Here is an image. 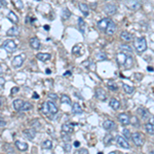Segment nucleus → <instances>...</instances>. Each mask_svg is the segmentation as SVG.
<instances>
[{"label": "nucleus", "instance_id": "obj_1", "mask_svg": "<svg viewBox=\"0 0 154 154\" xmlns=\"http://www.w3.org/2000/svg\"><path fill=\"white\" fill-rule=\"evenodd\" d=\"M135 46H136L137 51L139 53H143L147 49V42L146 39L144 37H141V38H137L135 40Z\"/></svg>", "mask_w": 154, "mask_h": 154}, {"label": "nucleus", "instance_id": "obj_2", "mask_svg": "<svg viewBox=\"0 0 154 154\" xmlns=\"http://www.w3.org/2000/svg\"><path fill=\"white\" fill-rule=\"evenodd\" d=\"M2 48L5 49L7 53H14V51H16V44L14 41L12 40H5L3 43H2Z\"/></svg>", "mask_w": 154, "mask_h": 154}, {"label": "nucleus", "instance_id": "obj_3", "mask_svg": "<svg viewBox=\"0 0 154 154\" xmlns=\"http://www.w3.org/2000/svg\"><path fill=\"white\" fill-rule=\"evenodd\" d=\"M25 59H26L25 53H21V55L19 56H16L11 61L12 66H14V68H20L21 66L23 65V63L25 62Z\"/></svg>", "mask_w": 154, "mask_h": 154}, {"label": "nucleus", "instance_id": "obj_4", "mask_svg": "<svg viewBox=\"0 0 154 154\" xmlns=\"http://www.w3.org/2000/svg\"><path fill=\"white\" fill-rule=\"evenodd\" d=\"M132 139H133V142L135 143V145H137V146H142L143 144H144V138H143V135L141 134V133H134V134H132Z\"/></svg>", "mask_w": 154, "mask_h": 154}, {"label": "nucleus", "instance_id": "obj_5", "mask_svg": "<svg viewBox=\"0 0 154 154\" xmlns=\"http://www.w3.org/2000/svg\"><path fill=\"white\" fill-rule=\"evenodd\" d=\"M116 142H117V144L119 145L121 148H124V149H130V144H128V142L126 141V139L124 138L123 136H117L116 137Z\"/></svg>", "mask_w": 154, "mask_h": 154}, {"label": "nucleus", "instance_id": "obj_6", "mask_svg": "<svg viewBox=\"0 0 154 154\" xmlns=\"http://www.w3.org/2000/svg\"><path fill=\"white\" fill-rule=\"evenodd\" d=\"M104 11H105L107 14H109V16H112V14H116V11H117V7H116L115 4L108 3V4H106L105 7H104Z\"/></svg>", "mask_w": 154, "mask_h": 154}, {"label": "nucleus", "instance_id": "obj_7", "mask_svg": "<svg viewBox=\"0 0 154 154\" xmlns=\"http://www.w3.org/2000/svg\"><path fill=\"white\" fill-rule=\"evenodd\" d=\"M110 19L109 18H105V19H102L101 21H99L97 24V27L100 29L101 31H106V29H107L108 25H109L110 23Z\"/></svg>", "mask_w": 154, "mask_h": 154}, {"label": "nucleus", "instance_id": "obj_8", "mask_svg": "<svg viewBox=\"0 0 154 154\" xmlns=\"http://www.w3.org/2000/svg\"><path fill=\"white\" fill-rule=\"evenodd\" d=\"M23 134H24V136L26 137L28 140L32 141L34 140L35 136H36V130H34V128H28V130H25L24 132H23Z\"/></svg>", "mask_w": 154, "mask_h": 154}, {"label": "nucleus", "instance_id": "obj_9", "mask_svg": "<svg viewBox=\"0 0 154 154\" xmlns=\"http://www.w3.org/2000/svg\"><path fill=\"white\" fill-rule=\"evenodd\" d=\"M118 120H119V122L121 124H123V125H128V124L130 123V117H128V114L125 113H121L118 115Z\"/></svg>", "mask_w": 154, "mask_h": 154}, {"label": "nucleus", "instance_id": "obj_10", "mask_svg": "<svg viewBox=\"0 0 154 154\" xmlns=\"http://www.w3.org/2000/svg\"><path fill=\"white\" fill-rule=\"evenodd\" d=\"M74 125L75 124L71 123V122H67V123L62 125V132H65L66 134H71L74 130Z\"/></svg>", "mask_w": 154, "mask_h": 154}, {"label": "nucleus", "instance_id": "obj_11", "mask_svg": "<svg viewBox=\"0 0 154 154\" xmlns=\"http://www.w3.org/2000/svg\"><path fill=\"white\" fill-rule=\"evenodd\" d=\"M116 31V24L113 22V21H110L109 25H108L107 29H106V34L107 35H113Z\"/></svg>", "mask_w": 154, "mask_h": 154}, {"label": "nucleus", "instance_id": "obj_12", "mask_svg": "<svg viewBox=\"0 0 154 154\" xmlns=\"http://www.w3.org/2000/svg\"><path fill=\"white\" fill-rule=\"evenodd\" d=\"M96 97L99 100H101V101H106V99H107V93H106V91H104L103 88H98L97 91H96Z\"/></svg>", "mask_w": 154, "mask_h": 154}, {"label": "nucleus", "instance_id": "obj_13", "mask_svg": "<svg viewBox=\"0 0 154 154\" xmlns=\"http://www.w3.org/2000/svg\"><path fill=\"white\" fill-rule=\"evenodd\" d=\"M103 128H105L106 130H114V128H116V124L114 121H112V120H105L103 123Z\"/></svg>", "mask_w": 154, "mask_h": 154}, {"label": "nucleus", "instance_id": "obj_14", "mask_svg": "<svg viewBox=\"0 0 154 154\" xmlns=\"http://www.w3.org/2000/svg\"><path fill=\"white\" fill-rule=\"evenodd\" d=\"M19 34H20V29L16 26L11 27V28H9L6 31V35L7 36H18Z\"/></svg>", "mask_w": 154, "mask_h": 154}, {"label": "nucleus", "instance_id": "obj_15", "mask_svg": "<svg viewBox=\"0 0 154 154\" xmlns=\"http://www.w3.org/2000/svg\"><path fill=\"white\" fill-rule=\"evenodd\" d=\"M126 58H128V55H126V53H122V51H121V53H117V56H116V60H117V63L119 64V65L123 66L124 63H125Z\"/></svg>", "mask_w": 154, "mask_h": 154}, {"label": "nucleus", "instance_id": "obj_16", "mask_svg": "<svg viewBox=\"0 0 154 154\" xmlns=\"http://www.w3.org/2000/svg\"><path fill=\"white\" fill-rule=\"evenodd\" d=\"M14 145H16V147L20 151H27L28 150V144L25 143V142H22V141H16V142H14Z\"/></svg>", "mask_w": 154, "mask_h": 154}, {"label": "nucleus", "instance_id": "obj_17", "mask_svg": "<svg viewBox=\"0 0 154 154\" xmlns=\"http://www.w3.org/2000/svg\"><path fill=\"white\" fill-rule=\"evenodd\" d=\"M24 103H25V102L23 101V100L16 99V100H14V101L12 102V106H14V110H16V111H21V109H22Z\"/></svg>", "mask_w": 154, "mask_h": 154}, {"label": "nucleus", "instance_id": "obj_18", "mask_svg": "<svg viewBox=\"0 0 154 154\" xmlns=\"http://www.w3.org/2000/svg\"><path fill=\"white\" fill-rule=\"evenodd\" d=\"M51 56L49 53H38L36 55V58L39 60V61H42V62H46L51 59Z\"/></svg>", "mask_w": 154, "mask_h": 154}, {"label": "nucleus", "instance_id": "obj_19", "mask_svg": "<svg viewBox=\"0 0 154 154\" xmlns=\"http://www.w3.org/2000/svg\"><path fill=\"white\" fill-rule=\"evenodd\" d=\"M41 111H42V113L44 114V115L49 116V117L53 116L51 113V110H49V106H48V103H47V102H45V103L42 104V106H41Z\"/></svg>", "mask_w": 154, "mask_h": 154}, {"label": "nucleus", "instance_id": "obj_20", "mask_svg": "<svg viewBox=\"0 0 154 154\" xmlns=\"http://www.w3.org/2000/svg\"><path fill=\"white\" fill-rule=\"evenodd\" d=\"M30 46L34 49H39V47H40V41H39V39L36 38V37L31 38L30 39Z\"/></svg>", "mask_w": 154, "mask_h": 154}, {"label": "nucleus", "instance_id": "obj_21", "mask_svg": "<svg viewBox=\"0 0 154 154\" xmlns=\"http://www.w3.org/2000/svg\"><path fill=\"white\" fill-rule=\"evenodd\" d=\"M7 19L10 21V22L12 23V24H18V23H19V18H18V16H16V14H14V11H11V10H10V11L8 12Z\"/></svg>", "mask_w": 154, "mask_h": 154}, {"label": "nucleus", "instance_id": "obj_22", "mask_svg": "<svg viewBox=\"0 0 154 154\" xmlns=\"http://www.w3.org/2000/svg\"><path fill=\"white\" fill-rule=\"evenodd\" d=\"M79 9H80V11L83 14V16H87L89 14V9H88V5H86V4L84 3H79L78 5Z\"/></svg>", "mask_w": 154, "mask_h": 154}, {"label": "nucleus", "instance_id": "obj_23", "mask_svg": "<svg viewBox=\"0 0 154 154\" xmlns=\"http://www.w3.org/2000/svg\"><path fill=\"white\" fill-rule=\"evenodd\" d=\"M109 105L113 110H117V109H119V107H120V102L118 101V100H116L115 98H112V99L110 100Z\"/></svg>", "mask_w": 154, "mask_h": 154}, {"label": "nucleus", "instance_id": "obj_24", "mask_svg": "<svg viewBox=\"0 0 154 154\" xmlns=\"http://www.w3.org/2000/svg\"><path fill=\"white\" fill-rule=\"evenodd\" d=\"M119 48H120V51H121L122 53H128V55H130V53L132 55V53H133V48L130 46V45L120 44L119 45Z\"/></svg>", "mask_w": 154, "mask_h": 154}, {"label": "nucleus", "instance_id": "obj_25", "mask_svg": "<svg viewBox=\"0 0 154 154\" xmlns=\"http://www.w3.org/2000/svg\"><path fill=\"white\" fill-rule=\"evenodd\" d=\"M78 28H79V31L81 32V34H84L86 25H85V22H84V20H83L82 18L78 19Z\"/></svg>", "mask_w": 154, "mask_h": 154}, {"label": "nucleus", "instance_id": "obj_26", "mask_svg": "<svg viewBox=\"0 0 154 154\" xmlns=\"http://www.w3.org/2000/svg\"><path fill=\"white\" fill-rule=\"evenodd\" d=\"M120 37L123 39L124 41H130L133 39V35L130 34L128 31H122L121 34H120Z\"/></svg>", "mask_w": 154, "mask_h": 154}, {"label": "nucleus", "instance_id": "obj_27", "mask_svg": "<svg viewBox=\"0 0 154 154\" xmlns=\"http://www.w3.org/2000/svg\"><path fill=\"white\" fill-rule=\"evenodd\" d=\"M72 112L74 114H81L82 113V108L80 107L78 103H73L72 105Z\"/></svg>", "mask_w": 154, "mask_h": 154}, {"label": "nucleus", "instance_id": "obj_28", "mask_svg": "<svg viewBox=\"0 0 154 154\" xmlns=\"http://www.w3.org/2000/svg\"><path fill=\"white\" fill-rule=\"evenodd\" d=\"M48 103V106H49V110H51V115H56V114L58 113V108H57V106L53 104V101H48L47 102Z\"/></svg>", "mask_w": 154, "mask_h": 154}, {"label": "nucleus", "instance_id": "obj_29", "mask_svg": "<svg viewBox=\"0 0 154 154\" xmlns=\"http://www.w3.org/2000/svg\"><path fill=\"white\" fill-rule=\"evenodd\" d=\"M138 113L140 114L141 116H142V118L144 120H146L147 118L149 117V112L147 111V110L143 109V108H139V109H138Z\"/></svg>", "mask_w": 154, "mask_h": 154}, {"label": "nucleus", "instance_id": "obj_30", "mask_svg": "<svg viewBox=\"0 0 154 154\" xmlns=\"http://www.w3.org/2000/svg\"><path fill=\"white\" fill-rule=\"evenodd\" d=\"M41 147H42L43 149H47V150H51V148H53V143H51V140H45L42 142V144H41Z\"/></svg>", "mask_w": 154, "mask_h": 154}, {"label": "nucleus", "instance_id": "obj_31", "mask_svg": "<svg viewBox=\"0 0 154 154\" xmlns=\"http://www.w3.org/2000/svg\"><path fill=\"white\" fill-rule=\"evenodd\" d=\"M145 130H146V132L148 133V134L154 135V123H151V122L146 123L145 124Z\"/></svg>", "mask_w": 154, "mask_h": 154}, {"label": "nucleus", "instance_id": "obj_32", "mask_svg": "<svg viewBox=\"0 0 154 154\" xmlns=\"http://www.w3.org/2000/svg\"><path fill=\"white\" fill-rule=\"evenodd\" d=\"M133 65H134V60H133L132 57L128 56V58H126V60H125V63H124L123 66L126 68V69H128V68L133 67Z\"/></svg>", "mask_w": 154, "mask_h": 154}, {"label": "nucleus", "instance_id": "obj_33", "mask_svg": "<svg viewBox=\"0 0 154 154\" xmlns=\"http://www.w3.org/2000/svg\"><path fill=\"white\" fill-rule=\"evenodd\" d=\"M70 16H71V11L68 8H64L63 11H62V19L63 20H68Z\"/></svg>", "mask_w": 154, "mask_h": 154}, {"label": "nucleus", "instance_id": "obj_34", "mask_svg": "<svg viewBox=\"0 0 154 154\" xmlns=\"http://www.w3.org/2000/svg\"><path fill=\"white\" fill-rule=\"evenodd\" d=\"M61 102L63 104H67V105H70V106L72 105L71 99H70V98L68 97L67 95H63V96H62V97H61Z\"/></svg>", "mask_w": 154, "mask_h": 154}, {"label": "nucleus", "instance_id": "obj_35", "mask_svg": "<svg viewBox=\"0 0 154 154\" xmlns=\"http://www.w3.org/2000/svg\"><path fill=\"white\" fill-rule=\"evenodd\" d=\"M112 140H113V136H112V135H110V134H107L105 136V138H104L103 142H104V144H105L106 146H108V145L111 144Z\"/></svg>", "mask_w": 154, "mask_h": 154}, {"label": "nucleus", "instance_id": "obj_36", "mask_svg": "<svg viewBox=\"0 0 154 154\" xmlns=\"http://www.w3.org/2000/svg\"><path fill=\"white\" fill-rule=\"evenodd\" d=\"M122 86H123V89H124V91H125L126 93H134L135 87L132 86V85H128V84L123 83V84H122Z\"/></svg>", "mask_w": 154, "mask_h": 154}, {"label": "nucleus", "instance_id": "obj_37", "mask_svg": "<svg viewBox=\"0 0 154 154\" xmlns=\"http://www.w3.org/2000/svg\"><path fill=\"white\" fill-rule=\"evenodd\" d=\"M12 2H14V6H16L19 10H22L23 8H24V3H23L22 0H12Z\"/></svg>", "mask_w": 154, "mask_h": 154}, {"label": "nucleus", "instance_id": "obj_38", "mask_svg": "<svg viewBox=\"0 0 154 154\" xmlns=\"http://www.w3.org/2000/svg\"><path fill=\"white\" fill-rule=\"evenodd\" d=\"M33 108L32 104L29 103V102H25L24 105H23L22 109H21V111H28V110H31Z\"/></svg>", "mask_w": 154, "mask_h": 154}, {"label": "nucleus", "instance_id": "obj_39", "mask_svg": "<svg viewBox=\"0 0 154 154\" xmlns=\"http://www.w3.org/2000/svg\"><path fill=\"white\" fill-rule=\"evenodd\" d=\"M31 126H32L34 130H38V128H41V124H40V122H39L38 119H34L32 122H31Z\"/></svg>", "mask_w": 154, "mask_h": 154}, {"label": "nucleus", "instance_id": "obj_40", "mask_svg": "<svg viewBox=\"0 0 154 154\" xmlns=\"http://www.w3.org/2000/svg\"><path fill=\"white\" fill-rule=\"evenodd\" d=\"M108 87H109L110 91H114L118 89V86L116 85L115 82H113V81H109V82H108Z\"/></svg>", "mask_w": 154, "mask_h": 154}, {"label": "nucleus", "instance_id": "obj_41", "mask_svg": "<svg viewBox=\"0 0 154 154\" xmlns=\"http://www.w3.org/2000/svg\"><path fill=\"white\" fill-rule=\"evenodd\" d=\"M81 46H82V44H76L75 46L72 48V53H74V55H77V53H80Z\"/></svg>", "mask_w": 154, "mask_h": 154}, {"label": "nucleus", "instance_id": "obj_42", "mask_svg": "<svg viewBox=\"0 0 154 154\" xmlns=\"http://www.w3.org/2000/svg\"><path fill=\"white\" fill-rule=\"evenodd\" d=\"M96 58H97V60H100V61H102V60H107V55H106L105 53H97Z\"/></svg>", "mask_w": 154, "mask_h": 154}, {"label": "nucleus", "instance_id": "obj_43", "mask_svg": "<svg viewBox=\"0 0 154 154\" xmlns=\"http://www.w3.org/2000/svg\"><path fill=\"white\" fill-rule=\"evenodd\" d=\"M122 135H123V137H124L125 139L132 138V134H130V130H128V128H124V130H122Z\"/></svg>", "mask_w": 154, "mask_h": 154}, {"label": "nucleus", "instance_id": "obj_44", "mask_svg": "<svg viewBox=\"0 0 154 154\" xmlns=\"http://www.w3.org/2000/svg\"><path fill=\"white\" fill-rule=\"evenodd\" d=\"M130 123H132L133 125H135V126H139V125H140V123H139L138 118H137L136 116H134V117L130 118Z\"/></svg>", "mask_w": 154, "mask_h": 154}, {"label": "nucleus", "instance_id": "obj_45", "mask_svg": "<svg viewBox=\"0 0 154 154\" xmlns=\"http://www.w3.org/2000/svg\"><path fill=\"white\" fill-rule=\"evenodd\" d=\"M77 154H88V150L87 149H85V148H81V149H79V150H76V152Z\"/></svg>", "mask_w": 154, "mask_h": 154}, {"label": "nucleus", "instance_id": "obj_46", "mask_svg": "<svg viewBox=\"0 0 154 154\" xmlns=\"http://www.w3.org/2000/svg\"><path fill=\"white\" fill-rule=\"evenodd\" d=\"M48 98H49V99H51L53 102H55V101H57V100H58V96L56 95V93H49V95H48Z\"/></svg>", "mask_w": 154, "mask_h": 154}, {"label": "nucleus", "instance_id": "obj_47", "mask_svg": "<svg viewBox=\"0 0 154 154\" xmlns=\"http://www.w3.org/2000/svg\"><path fill=\"white\" fill-rule=\"evenodd\" d=\"M63 148H64V150H65L66 152H70V151H71V145L65 144V145L63 146Z\"/></svg>", "mask_w": 154, "mask_h": 154}, {"label": "nucleus", "instance_id": "obj_48", "mask_svg": "<svg viewBox=\"0 0 154 154\" xmlns=\"http://www.w3.org/2000/svg\"><path fill=\"white\" fill-rule=\"evenodd\" d=\"M4 149H5L6 151H8V152H9V153H14V150H12V149L10 148L9 145H6V146L4 147Z\"/></svg>", "mask_w": 154, "mask_h": 154}, {"label": "nucleus", "instance_id": "obj_49", "mask_svg": "<svg viewBox=\"0 0 154 154\" xmlns=\"http://www.w3.org/2000/svg\"><path fill=\"white\" fill-rule=\"evenodd\" d=\"M5 125H6V121L3 118L0 117V126H5Z\"/></svg>", "mask_w": 154, "mask_h": 154}, {"label": "nucleus", "instance_id": "obj_50", "mask_svg": "<svg viewBox=\"0 0 154 154\" xmlns=\"http://www.w3.org/2000/svg\"><path fill=\"white\" fill-rule=\"evenodd\" d=\"M4 83H5V79H4L3 77L0 76V85H1V86H2V85H3Z\"/></svg>", "mask_w": 154, "mask_h": 154}, {"label": "nucleus", "instance_id": "obj_51", "mask_svg": "<svg viewBox=\"0 0 154 154\" xmlns=\"http://www.w3.org/2000/svg\"><path fill=\"white\" fill-rule=\"evenodd\" d=\"M18 91H19V87H14V88L11 89V91H10V93H11V95H12V93H18Z\"/></svg>", "mask_w": 154, "mask_h": 154}, {"label": "nucleus", "instance_id": "obj_52", "mask_svg": "<svg viewBox=\"0 0 154 154\" xmlns=\"http://www.w3.org/2000/svg\"><path fill=\"white\" fill-rule=\"evenodd\" d=\"M74 146H75L76 148H78V147L80 146V143H79L78 141H75V142H74Z\"/></svg>", "mask_w": 154, "mask_h": 154}, {"label": "nucleus", "instance_id": "obj_53", "mask_svg": "<svg viewBox=\"0 0 154 154\" xmlns=\"http://www.w3.org/2000/svg\"><path fill=\"white\" fill-rule=\"evenodd\" d=\"M33 98H34V99H38V98H39L38 93H34V95H33Z\"/></svg>", "mask_w": 154, "mask_h": 154}, {"label": "nucleus", "instance_id": "obj_54", "mask_svg": "<svg viewBox=\"0 0 154 154\" xmlns=\"http://www.w3.org/2000/svg\"><path fill=\"white\" fill-rule=\"evenodd\" d=\"M2 104H3V100H2V98L0 97V107L2 106Z\"/></svg>", "mask_w": 154, "mask_h": 154}, {"label": "nucleus", "instance_id": "obj_55", "mask_svg": "<svg viewBox=\"0 0 154 154\" xmlns=\"http://www.w3.org/2000/svg\"><path fill=\"white\" fill-rule=\"evenodd\" d=\"M44 29H45V30H49V26H48V25H45V26H44Z\"/></svg>", "mask_w": 154, "mask_h": 154}, {"label": "nucleus", "instance_id": "obj_56", "mask_svg": "<svg viewBox=\"0 0 154 154\" xmlns=\"http://www.w3.org/2000/svg\"><path fill=\"white\" fill-rule=\"evenodd\" d=\"M45 72H46V74H51V70L49 69H46L45 70Z\"/></svg>", "mask_w": 154, "mask_h": 154}, {"label": "nucleus", "instance_id": "obj_57", "mask_svg": "<svg viewBox=\"0 0 154 154\" xmlns=\"http://www.w3.org/2000/svg\"><path fill=\"white\" fill-rule=\"evenodd\" d=\"M3 70H2V68H1V66H0V74H2V73H3Z\"/></svg>", "mask_w": 154, "mask_h": 154}, {"label": "nucleus", "instance_id": "obj_58", "mask_svg": "<svg viewBox=\"0 0 154 154\" xmlns=\"http://www.w3.org/2000/svg\"><path fill=\"white\" fill-rule=\"evenodd\" d=\"M148 70H149V71H152L153 68H152V67H148Z\"/></svg>", "mask_w": 154, "mask_h": 154}, {"label": "nucleus", "instance_id": "obj_59", "mask_svg": "<svg viewBox=\"0 0 154 154\" xmlns=\"http://www.w3.org/2000/svg\"><path fill=\"white\" fill-rule=\"evenodd\" d=\"M151 154H154V149H153L152 151H151Z\"/></svg>", "mask_w": 154, "mask_h": 154}, {"label": "nucleus", "instance_id": "obj_60", "mask_svg": "<svg viewBox=\"0 0 154 154\" xmlns=\"http://www.w3.org/2000/svg\"><path fill=\"white\" fill-rule=\"evenodd\" d=\"M1 6H2V3H1V1H0V8H1Z\"/></svg>", "mask_w": 154, "mask_h": 154}, {"label": "nucleus", "instance_id": "obj_61", "mask_svg": "<svg viewBox=\"0 0 154 154\" xmlns=\"http://www.w3.org/2000/svg\"><path fill=\"white\" fill-rule=\"evenodd\" d=\"M35 1H40V0H35Z\"/></svg>", "mask_w": 154, "mask_h": 154}]
</instances>
